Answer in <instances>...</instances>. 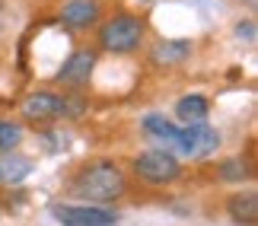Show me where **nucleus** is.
I'll return each instance as SVG.
<instances>
[{"label":"nucleus","instance_id":"1","mask_svg":"<svg viewBox=\"0 0 258 226\" xmlns=\"http://www.w3.org/2000/svg\"><path fill=\"white\" fill-rule=\"evenodd\" d=\"M71 194H77L83 204H112L118 201L121 194L127 191V179L121 172V166L112 163V160H96V163H86L80 166L71 182H67Z\"/></svg>","mask_w":258,"mask_h":226},{"label":"nucleus","instance_id":"2","mask_svg":"<svg viewBox=\"0 0 258 226\" xmlns=\"http://www.w3.org/2000/svg\"><path fill=\"white\" fill-rule=\"evenodd\" d=\"M86 112L83 99H74V96H57V93H29L23 105H19V115L32 124H51L61 121V118H80Z\"/></svg>","mask_w":258,"mask_h":226},{"label":"nucleus","instance_id":"3","mask_svg":"<svg viewBox=\"0 0 258 226\" xmlns=\"http://www.w3.org/2000/svg\"><path fill=\"white\" fill-rule=\"evenodd\" d=\"M144 32H147V23L141 16L118 13L112 19H105L102 29H99V48L108 54H131L141 48Z\"/></svg>","mask_w":258,"mask_h":226},{"label":"nucleus","instance_id":"4","mask_svg":"<svg viewBox=\"0 0 258 226\" xmlns=\"http://www.w3.org/2000/svg\"><path fill=\"white\" fill-rule=\"evenodd\" d=\"M217 146H220V131L207 121H198V124H178L172 143L166 150L172 156H185V160H207L211 153H217Z\"/></svg>","mask_w":258,"mask_h":226},{"label":"nucleus","instance_id":"5","mask_svg":"<svg viewBox=\"0 0 258 226\" xmlns=\"http://www.w3.org/2000/svg\"><path fill=\"white\" fill-rule=\"evenodd\" d=\"M134 175L147 185H169L182 175V166L169 150H144L134 160Z\"/></svg>","mask_w":258,"mask_h":226},{"label":"nucleus","instance_id":"6","mask_svg":"<svg viewBox=\"0 0 258 226\" xmlns=\"http://www.w3.org/2000/svg\"><path fill=\"white\" fill-rule=\"evenodd\" d=\"M51 217L61 226H112L115 210L102 204H51Z\"/></svg>","mask_w":258,"mask_h":226},{"label":"nucleus","instance_id":"7","mask_svg":"<svg viewBox=\"0 0 258 226\" xmlns=\"http://www.w3.org/2000/svg\"><path fill=\"white\" fill-rule=\"evenodd\" d=\"M93 70H96V51L80 48V51H74V54L61 64V70L54 73V80L64 83V86H74V90H80V86L89 83Z\"/></svg>","mask_w":258,"mask_h":226},{"label":"nucleus","instance_id":"8","mask_svg":"<svg viewBox=\"0 0 258 226\" xmlns=\"http://www.w3.org/2000/svg\"><path fill=\"white\" fill-rule=\"evenodd\" d=\"M102 16V4L99 0H67L61 7V23L67 29H89Z\"/></svg>","mask_w":258,"mask_h":226},{"label":"nucleus","instance_id":"9","mask_svg":"<svg viewBox=\"0 0 258 226\" xmlns=\"http://www.w3.org/2000/svg\"><path fill=\"white\" fill-rule=\"evenodd\" d=\"M195 45L188 38H160L153 48H150V64L156 67H175V64H185L191 57Z\"/></svg>","mask_w":258,"mask_h":226},{"label":"nucleus","instance_id":"10","mask_svg":"<svg viewBox=\"0 0 258 226\" xmlns=\"http://www.w3.org/2000/svg\"><path fill=\"white\" fill-rule=\"evenodd\" d=\"M207 115H211V102L204 99V96H182V99L175 102V118L178 124H198V121H207Z\"/></svg>","mask_w":258,"mask_h":226},{"label":"nucleus","instance_id":"11","mask_svg":"<svg viewBox=\"0 0 258 226\" xmlns=\"http://www.w3.org/2000/svg\"><path fill=\"white\" fill-rule=\"evenodd\" d=\"M29 172H32V160H29V156H19L16 150L0 153V185H16V182H23Z\"/></svg>","mask_w":258,"mask_h":226},{"label":"nucleus","instance_id":"12","mask_svg":"<svg viewBox=\"0 0 258 226\" xmlns=\"http://www.w3.org/2000/svg\"><path fill=\"white\" fill-rule=\"evenodd\" d=\"M226 210H230V217H233L236 223L255 226V223H258V194H255V191H239V194H233L230 204H226Z\"/></svg>","mask_w":258,"mask_h":226},{"label":"nucleus","instance_id":"13","mask_svg":"<svg viewBox=\"0 0 258 226\" xmlns=\"http://www.w3.org/2000/svg\"><path fill=\"white\" fill-rule=\"evenodd\" d=\"M144 131L169 146V143H172V137H175V131H178V124H175V121H169V118L160 115V112H150V115L144 118Z\"/></svg>","mask_w":258,"mask_h":226},{"label":"nucleus","instance_id":"14","mask_svg":"<svg viewBox=\"0 0 258 226\" xmlns=\"http://www.w3.org/2000/svg\"><path fill=\"white\" fill-rule=\"evenodd\" d=\"M19 140H23V124L16 121H7V118H0V153H10L16 150Z\"/></svg>","mask_w":258,"mask_h":226},{"label":"nucleus","instance_id":"15","mask_svg":"<svg viewBox=\"0 0 258 226\" xmlns=\"http://www.w3.org/2000/svg\"><path fill=\"white\" fill-rule=\"evenodd\" d=\"M249 175H252L249 163L239 160V156H233V160H223V163H220V179H223V182H245Z\"/></svg>","mask_w":258,"mask_h":226},{"label":"nucleus","instance_id":"16","mask_svg":"<svg viewBox=\"0 0 258 226\" xmlns=\"http://www.w3.org/2000/svg\"><path fill=\"white\" fill-rule=\"evenodd\" d=\"M236 35H239V38H245V42H255V23H252V19H245V23H239V26H236Z\"/></svg>","mask_w":258,"mask_h":226},{"label":"nucleus","instance_id":"17","mask_svg":"<svg viewBox=\"0 0 258 226\" xmlns=\"http://www.w3.org/2000/svg\"><path fill=\"white\" fill-rule=\"evenodd\" d=\"M141 4H153V0H141Z\"/></svg>","mask_w":258,"mask_h":226},{"label":"nucleus","instance_id":"18","mask_svg":"<svg viewBox=\"0 0 258 226\" xmlns=\"http://www.w3.org/2000/svg\"><path fill=\"white\" fill-rule=\"evenodd\" d=\"M112 226H115V223H112Z\"/></svg>","mask_w":258,"mask_h":226}]
</instances>
